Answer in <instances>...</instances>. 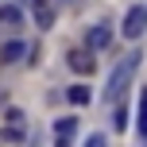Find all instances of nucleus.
<instances>
[{"label": "nucleus", "mask_w": 147, "mask_h": 147, "mask_svg": "<svg viewBox=\"0 0 147 147\" xmlns=\"http://www.w3.org/2000/svg\"><path fill=\"white\" fill-rule=\"evenodd\" d=\"M136 66H140V51H128V54H124V62H116V70H112L109 85H105V101H109V105H116L120 97H124V89L132 85Z\"/></svg>", "instance_id": "nucleus-1"}, {"label": "nucleus", "mask_w": 147, "mask_h": 147, "mask_svg": "<svg viewBox=\"0 0 147 147\" xmlns=\"http://www.w3.org/2000/svg\"><path fill=\"white\" fill-rule=\"evenodd\" d=\"M143 31H147V4H136L124 16V39H140Z\"/></svg>", "instance_id": "nucleus-2"}, {"label": "nucleus", "mask_w": 147, "mask_h": 147, "mask_svg": "<svg viewBox=\"0 0 147 147\" xmlns=\"http://www.w3.org/2000/svg\"><path fill=\"white\" fill-rule=\"evenodd\" d=\"M31 20H35L39 31L54 27V0H31Z\"/></svg>", "instance_id": "nucleus-3"}, {"label": "nucleus", "mask_w": 147, "mask_h": 147, "mask_svg": "<svg viewBox=\"0 0 147 147\" xmlns=\"http://www.w3.org/2000/svg\"><path fill=\"white\" fill-rule=\"evenodd\" d=\"M66 62H70L74 74H93V66H97V58H93L89 47H74V51L66 54Z\"/></svg>", "instance_id": "nucleus-4"}, {"label": "nucleus", "mask_w": 147, "mask_h": 147, "mask_svg": "<svg viewBox=\"0 0 147 147\" xmlns=\"http://www.w3.org/2000/svg\"><path fill=\"white\" fill-rule=\"evenodd\" d=\"M74 132H78V120H74V116H62V120H54V147H70Z\"/></svg>", "instance_id": "nucleus-5"}, {"label": "nucleus", "mask_w": 147, "mask_h": 147, "mask_svg": "<svg viewBox=\"0 0 147 147\" xmlns=\"http://www.w3.org/2000/svg\"><path fill=\"white\" fill-rule=\"evenodd\" d=\"M85 43H89V51H105V47L112 43V31L105 27V23H97V27H89V39H85Z\"/></svg>", "instance_id": "nucleus-6"}, {"label": "nucleus", "mask_w": 147, "mask_h": 147, "mask_svg": "<svg viewBox=\"0 0 147 147\" xmlns=\"http://www.w3.org/2000/svg\"><path fill=\"white\" fill-rule=\"evenodd\" d=\"M23 54H27V43H23V39H8V43L0 47V58L4 62H20Z\"/></svg>", "instance_id": "nucleus-7"}, {"label": "nucleus", "mask_w": 147, "mask_h": 147, "mask_svg": "<svg viewBox=\"0 0 147 147\" xmlns=\"http://www.w3.org/2000/svg\"><path fill=\"white\" fill-rule=\"evenodd\" d=\"M20 20H23V16H20V8H16V4L0 8V27H20Z\"/></svg>", "instance_id": "nucleus-8"}, {"label": "nucleus", "mask_w": 147, "mask_h": 147, "mask_svg": "<svg viewBox=\"0 0 147 147\" xmlns=\"http://www.w3.org/2000/svg\"><path fill=\"white\" fill-rule=\"evenodd\" d=\"M66 97H70L74 105H89V97H93V93H89V85H74V89H70Z\"/></svg>", "instance_id": "nucleus-9"}, {"label": "nucleus", "mask_w": 147, "mask_h": 147, "mask_svg": "<svg viewBox=\"0 0 147 147\" xmlns=\"http://www.w3.org/2000/svg\"><path fill=\"white\" fill-rule=\"evenodd\" d=\"M140 136L147 140V89H140Z\"/></svg>", "instance_id": "nucleus-10"}, {"label": "nucleus", "mask_w": 147, "mask_h": 147, "mask_svg": "<svg viewBox=\"0 0 147 147\" xmlns=\"http://www.w3.org/2000/svg\"><path fill=\"white\" fill-rule=\"evenodd\" d=\"M112 124H116L120 132H124V124H128V109H124V101H120V109L112 112Z\"/></svg>", "instance_id": "nucleus-11"}, {"label": "nucleus", "mask_w": 147, "mask_h": 147, "mask_svg": "<svg viewBox=\"0 0 147 147\" xmlns=\"http://www.w3.org/2000/svg\"><path fill=\"white\" fill-rule=\"evenodd\" d=\"M85 147H105V136H89V140H85Z\"/></svg>", "instance_id": "nucleus-12"}]
</instances>
